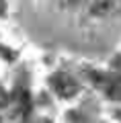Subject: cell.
<instances>
[{"mask_svg":"<svg viewBox=\"0 0 121 123\" xmlns=\"http://www.w3.org/2000/svg\"><path fill=\"white\" fill-rule=\"evenodd\" d=\"M88 76H90V82L99 90H103L109 98H121V86L115 76L103 74V72H88Z\"/></svg>","mask_w":121,"mask_h":123,"instance_id":"1","label":"cell"},{"mask_svg":"<svg viewBox=\"0 0 121 123\" xmlns=\"http://www.w3.org/2000/svg\"><path fill=\"white\" fill-rule=\"evenodd\" d=\"M49 82H51V88L62 98H72L78 92V84L74 82L68 74H64V72H56V74L49 78Z\"/></svg>","mask_w":121,"mask_h":123,"instance_id":"2","label":"cell"},{"mask_svg":"<svg viewBox=\"0 0 121 123\" xmlns=\"http://www.w3.org/2000/svg\"><path fill=\"white\" fill-rule=\"evenodd\" d=\"M13 105H14V117L17 119H27L31 113V94L27 92V88L17 86L13 90Z\"/></svg>","mask_w":121,"mask_h":123,"instance_id":"3","label":"cell"},{"mask_svg":"<svg viewBox=\"0 0 121 123\" xmlns=\"http://www.w3.org/2000/svg\"><path fill=\"white\" fill-rule=\"evenodd\" d=\"M115 8V0H90L88 2V10L95 17H107Z\"/></svg>","mask_w":121,"mask_h":123,"instance_id":"4","label":"cell"},{"mask_svg":"<svg viewBox=\"0 0 121 123\" xmlns=\"http://www.w3.org/2000/svg\"><path fill=\"white\" fill-rule=\"evenodd\" d=\"M8 101H10V97L6 94V90L2 86H0V107H6L8 105Z\"/></svg>","mask_w":121,"mask_h":123,"instance_id":"5","label":"cell"},{"mask_svg":"<svg viewBox=\"0 0 121 123\" xmlns=\"http://www.w3.org/2000/svg\"><path fill=\"white\" fill-rule=\"evenodd\" d=\"M80 0H60V4L62 6H66V8H70V6H76Z\"/></svg>","mask_w":121,"mask_h":123,"instance_id":"6","label":"cell"},{"mask_svg":"<svg viewBox=\"0 0 121 123\" xmlns=\"http://www.w3.org/2000/svg\"><path fill=\"white\" fill-rule=\"evenodd\" d=\"M113 68H115L117 72L121 74V57H117V60H113Z\"/></svg>","mask_w":121,"mask_h":123,"instance_id":"7","label":"cell"},{"mask_svg":"<svg viewBox=\"0 0 121 123\" xmlns=\"http://www.w3.org/2000/svg\"><path fill=\"white\" fill-rule=\"evenodd\" d=\"M0 14H4V2L0 0Z\"/></svg>","mask_w":121,"mask_h":123,"instance_id":"8","label":"cell"},{"mask_svg":"<svg viewBox=\"0 0 121 123\" xmlns=\"http://www.w3.org/2000/svg\"><path fill=\"white\" fill-rule=\"evenodd\" d=\"M39 123H49V121H47V119H41V121H39Z\"/></svg>","mask_w":121,"mask_h":123,"instance_id":"9","label":"cell"},{"mask_svg":"<svg viewBox=\"0 0 121 123\" xmlns=\"http://www.w3.org/2000/svg\"><path fill=\"white\" fill-rule=\"evenodd\" d=\"M117 119H119V121H121V111H119V113H117Z\"/></svg>","mask_w":121,"mask_h":123,"instance_id":"10","label":"cell"},{"mask_svg":"<svg viewBox=\"0 0 121 123\" xmlns=\"http://www.w3.org/2000/svg\"><path fill=\"white\" fill-rule=\"evenodd\" d=\"M0 123H2V121H0Z\"/></svg>","mask_w":121,"mask_h":123,"instance_id":"11","label":"cell"}]
</instances>
